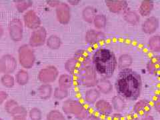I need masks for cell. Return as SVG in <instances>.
I'll use <instances>...</instances> for the list:
<instances>
[{"mask_svg": "<svg viewBox=\"0 0 160 120\" xmlns=\"http://www.w3.org/2000/svg\"><path fill=\"white\" fill-rule=\"evenodd\" d=\"M115 88L118 95L125 100L136 101L142 90L141 75L132 68L120 70L115 82Z\"/></svg>", "mask_w": 160, "mask_h": 120, "instance_id": "obj_1", "label": "cell"}, {"mask_svg": "<svg viewBox=\"0 0 160 120\" xmlns=\"http://www.w3.org/2000/svg\"><path fill=\"white\" fill-rule=\"evenodd\" d=\"M93 68L102 78H112L117 68L118 59L111 49L101 48L96 49L92 56Z\"/></svg>", "mask_w": 160, "mask_h": 120, "instance_id": "obj_2", "label": "cell"}, {"mask_svg": "<svg viewBox=\"0 0 160 120\" xmlns=\"http://www.w3.org/2000/svg\"><path fill=\"white\" fill-rule=\"evenodd\" d=\"M63 112L69 116H73L79 120H86L88 116V112L83 105L78 100L68 99L62 105Z\"/></svg>", "mask_w": 160, "mask_h": 120, "instance_id": "obj_3", "label": "cell"}, {"mask_svg": "<svg viewBox=\"0 0 160 120\" xmlns=\"http://www.w3.org/2000/svg\"><path fill=\"white\" fill-rule=\"evenodd\" d=\"M78 74L79 82L82 86L87 88H93L97 85L98 81L97 73L93 67L90 65L82 67Z\"/></svg>", "mask_w": 160, "mask_h": 120, "instance_id": "obj_4", "label": "cell"}, {"mask_svg": "<svg viewBox=\"0 0 160 120\" xmlns=\"http://www.w3.org/2000/svg\"><path fill=\"white\" fill-rule=\"evenodd\" d=\"M19 62L21 66L26 69H30L35 63L36 56L34 52L28 45H23L18 49Z\"/></svg>", "mask_w": 160, "mask_h": 120, "instance_id": "obj_5", "label": "cell"}, {"mask_svg": "<svg viewBox=\"0 0 160 120\" xmlns=\"http://www.w3.org/2000/svg\"><path fill=\"white\" fill-rule=\"evenodd\" d=\"M58 76V69L53 66H49L42 69L38 74L39 80L44 84H50L54 82Z\"/></svg>", "mask_w": 160, "mask_h": 120, "instance_id": "obj_6", "label": "cell"}, {"mask_svg": "<svg viewBox=\"0 0 160 120\" xmlns=\"http://www.w3.org/2000/svg\"><path fill=\"white\" fill-rule=\"evenodd\" d=\"M58 22L62 25H67L70 22L72 18V11L70 6L66 3L61 2L56 8Z\"/></svg>", "mask_w": 160, "mask_h": 120, "instance_id": "obj_7", "label": "cell"}, {"mask_svg": "<svg viewBox=\"0 0 160 120\" xmlns=\"http://www.w3.org/2000/svg\"><path fill=\"white\" fill-rule=\"evenodd\" d=\"M47 39V31L44 27H39L32 33L29 38V46L38 48L46 43Z\"/></svg>", "mask_w": 160, "mask_h": 120, "instance_id": "obj_8", "label": "cell"}, {"mask_svg": "<svg viewBox=\"0 0 160 120\" xmlns=\"http://www.w3.org/2000/svg\"><path fill=\"white\" fill-rule=\"evenodd\" d=\"M10 38L15 42H19L23 38V28L22 22L19 19H12L9 25Z\"/></svg>", "mask_w": 160, "mask_h": 120, "instance_id": "obj_9", "label": "cell"}, {"mask_svg": "<svg viewBox=\"0 0 160 120\" xmlns=\"http://www.w3.org/2000/svg\"><path fill=\"white\" fill-rule=\"evenodd\" d=\"M152 107V104L149 100L146 99H140L133 106V113L137 116L142 118L149 114L151 112Z\"/></svg>", "mask_w": 160, "mask_h": 120, "instance_id": "obj_10", "label": "cell"}, {"mask_svg": "<svg viewBox=\"0 0 160 120\" xmlns=\"http://www.w3.org/2000/svg\"><path fill=\"white\" fill-rule=\"evenodd\" d=\"M1 61L0 71L5 74L12 73L17 68V60L12 55H5L2 57Z\"/></svg>", "mask_w": 160, "mask_h": 120, "instance_id": "obj_11", "label": "cell"}, {"mask_svg": "<svg viewBox=\"0 0 160 120\" xmlns=\"http://www.w3.org/2000/svg\"><path fill=\"white\" fill-rule=\"evenodd\" d=\"M23 22L27 28L33 30L41 27L42 24L41 19L33 10H28L25 13L23 16Z\"/></svg>", "mask_w": 160, "mask_h": 120, "instance_id": "obj_12", "label": "cell"}, {"mask_svg": "<svg viewBox=\"0 0 160 120\" xmlns=\"http://www.w3.org/2000/svg\"><path fill=\"white\" fill-rule=\"evenodd\" d=\"M159 27V20L156 16H149L142 24V32L148 35H153Z\"/></svg>", "mask_w": 160, "mask_h": 120, "instance_id": "obj_13", "label": "cell"}, {"mask_svg": "<svg viewBox=\"0 0 160 120\" xmlns=\"http://www.w3.org/2000/svg\"><path fill=\"white\" fill-rule=\"evenodd\" d=\"M105 3L109 11L113 13H123L128 8V2L125 0H106Z\"/></svg>", "mask_w": 160, "mask_h": 120, "instance_id": "obj_14", "label": "cell"}, {"mask_svg": "<svg viewBox=\"0 0 160 120\" xmlns=\"http://www.w3.org/2000/svg\"><path fill=\"white\" fill-rule=\"evenodd\" d=\"M94 105L96 111L103 116H111L113 112L111 103L106 99H99Z\"/></svg>", "mask_w": 160, "mask_h": 120, "instance_id": "obj_15", "label": "cell"}, {"mask_svg": "<svg viewBox=\"0 0 160 120\" xmlns=\"http://www.w3.org/2000/svg\"><path fill=\"white\" fill-rule=\"evenodd\" d=\"M148 72L155 76H158L160 71V56L159 55L153 56L149 59L146 64Z\"/></svg>", "mask_w": 160, "mask_h": 120, "instance_id": "obj_16", "label": "cell"}, {"mask_svg": "<svg viewBox=\"0 0 160 120\" xmlns=\"http://www.w3.org/2000/svg\"><path fill=\"white\" fill-rule=\"evenodd\" d=\"M96 86L100 93L108 95L113 92V86L109 79L102 78L98 79Z\"/></svg>", "mask_w": 160, "mask_h": 120, "instance_id": "obj_17", "label": "cell"}, {"mask_svg": "<svg viewBox=\"0 0 160 120\" xmlns=\"http://www.w3.org/2000/svg\"><path fill=\"white\" fill-rule=\"evenodd\" d=\"M154 9V2L152 0H143L139 7V16L149 17Z\"/></svg>", "mask_w": 160, "mask_h": 120, "instance_id": "obj_18", "label": "cell"}, {"mask_svg": "<svg viewBox=\"0 0 160 120\" xmlns=\"http://www.w3.org/2000/svg\"><path fill=\"white\" fill-rule=\"evenodd\" d=\"M102 37L101 33L93 29H90L88 30L85 35V41L90 46H93L99 42Z\"/></svg>", "mask_w": 160, "mask_h": 120, "instance_id": "obj_19", "label": "cell"}, {"mask_svg": "<svg viewBox=\"0 0 160 120\" xmlns=\"http://www.w3.org/2000/svg\"><path fill=\"white\" fill-rule=\"evenodd\" d=\"M133 62V59L131 55L128 53L122 54L118 58L117 67L119 70L130 68Z\"/></svg>", "mask_w": 160, "mask_h": 120, "instance_id": "obj_20", "label": "cell"}, {"mask_svg": "<svg viewBox=\"0 0 160 120\" xmlns=\"http://www.w3.org/2000/svg\"><path fill=\"white\" fill-rule=\"evenodd\" d=\"M123 18L125 22L132 26H137L140 22L139 15L133 10H126L123 14Z\"/></svg>", "mask_w": 160, "mask_h": 120, "instance_id": "obj_21", "label": "cell"}, {"mask_svg": "<svg viewBox=\"0 0 160 120\" xmlns=\"http://www.w3.org/2000/svg\"><path fill=\"white\" fill-rule=\"evenodd\" d=\"M100 96H101V93L97 88H90L85 93L84 99L88 104L92 105L98 101Z\"/></svg>", "mask_w": 160, "mask_h": 120, "instance_id": "obj_22", "label": "cell"}, {"mask_svg": "<svg viewBox=\"0 0 160 120\" xmlns=\"http://www.w3.org/2000/svg\"><path fill=\"white\" fill-rule=\"evenodd\" d=\"M73 83L74 80L72 75L68 73H64L59 77L58 87L59 88L68 90L73 86Z\"/></svg>", "mask_w": 160, "mask_h": 120, "instance_id": "obj_23", "label": "cell"}, {"mask_svg": "<svg viewBox=\"0 0 160 120\" xmlns=\"http://www.w3.org/2000/svg\"><path fill=\"white\" fill-rule=\"evenodd\" d=\"M76 59L82 67L88 66V63L90 60L89 53L86 49H79L75 53L73 57Z\"/></svg>", "mask_w": 160, "mask_h": 120, "instance_id": "obj_24", "label": "cell"}, {"mask_svg": "<svg viewBox=\"0 0 160 120\" xmlns=\"http://www.w3.org/2000/svg\"><path fill=\"white\" fill-rule=\"evenodd\" d=\"M96 14L97 10L96 8L92 6H88L83 9L82 16L84 22L88 23H92Z\"/></svg>", "mask_w": 160, "mask_h": 120, "instance_id": "obj_25", "label": "cell"}, {"mask_svg": "<svg viewBox=\"0 0 160 120\" xmlns=\"http://www.w3.org/2000/svg\"><path fill=\"white\" fill-rule=\"evenodd\" d=\"M111 104L113 109L116 112V113H121L125 109L126 107V102L122 97L119 95L114 96L112 98Z\"/></svg>", "mask_w": 160, "mask_h": 120, "instance_id": "obj_26", "label": "cell"}, {"mask_svg": "<svg viewBox=\"0 0 160 120\" xmlns=\"http://www.w3.org/2000/svg\"><path fill=\"white\" fill-rule=\"evenodd\" d=\"M64 68L68 74H70L72 76L73 74L78 73V71L82 68V66H80V64L78 62L76 59L72 58L68 59L66 62Z\"/></svg>", "mask_w": 160, "mask_h": 120, "instance_id": "obj_27", "label": "cell"}, {"mask_svg": "<svg viewBox=\"0 0 160 120\" xmlns=\"http://www.w3.org/2000/svg\"><path fill=\"white\" fill-rule=\"evenodd\" d=\"M53 88L50 84H42L38 89V94L40 99L47 100L52 97Z\"/></svg>", "mask_w": 160, "mask_h": 120, "instance_id": "obj_28", "label": "cell"}, {"mask_svg": "<svg viewBox=\"0 0 160 120\" xmlns=\"http://www.w3.org/2000/svg\"><path fill=\"white\" fill-rule=\"evenodd\" d=\"M148 46L152 52L159 53L160 52V36L154 34L148 41Z\"/></svg>", "mask_w": 160, "mask_h": 120, "instance_id": "obj_29", "label": "cell"}, {"mask_svg": "<svg viewBox=\"0 0 160 120\" xmlns=\"http://www.w3.org/2000/svg\"><path fill=\"white\" fill-rule=\"evenodd\" d=\"M48 48L53 50H56L59 49L62 46V39L59 37L58 35H51L46 39V42Z\"/></svg>", "mask_w": 160, "mask_h": 120, "instance_id": "obj_30", "label": "cell"}, {"mask_svg": "<svg viewBox=\"0 0 160 120\" xmlns=\"http://www.w3.org/2000/svg\"><path fill=\"white\" fill-rule=\"evenodd\" d=\"M93 23L96 29H102L107 25V17L103 13H97L93 19Z\"/></svg>", "mask_w": 160, "mask_h": 120, "instance_id": "obj_31", "label": "cell"}, {"mask_svg": "<svg viewBox=\"0 0 160 120\" xmlns=\"http://www.w3.org/2000/svg\"><path fill=\"white\" fill-rule=\"evenodd\" d=\"M28 72L24 69H20L16 75V81L19 86H25L29 82Z\"/></svg>", "mask_w": 160, "mask_h": 120, "instance_id": "obj_32", "label": "cell"}, {"mask_svg": "<svg viewBox=\"0 0 160 120\" xmlns=\"http://www.w3.org/2000/svg\"><path fill=\"white\" fill-rule=\"evenodd\" d=\"M46 120H67V119L59 110L53 109L47 114Z\"/></svg>", "mask_w": 160, "mask_h": 120, "instance_id": "obj_33", "label": "cell"}, {"mask_svg": "<svg viewBox=\"0 0 160 120\" xmlns=\"http://www.w3.org/2000/svg\"><path fill=\"white\" fill-rule=\"evenodd\" d=\"M16 7L18 11L20 13L28 12V10L33 6V2L32 1H16Z\"/></svg>", "mask_w": 160, "mask_h": 120, "instance_id": "obj_34", "label": "cell"}, {"mask_svg": "<svg viewBox=\"0 0 160 120\" xmlns=\"http://www.w3.org/2000/svg\"><path fill=\"white\" fill-rule=\"evenodd\" d=\"M69 96V90L62 88L57 87L54 89L53 97L58 100H63L66 99Z\"/></svg>", "mask_w": 160, "mask_h": 120, "instance_id": "obj_35", "label": "cell"}, {"mask_svg": "<svg viewBox=\"0 0 160 120\" xmlns=\"http://www.w3.org/2000/svg\"><path fill=\"white\" fill-rule=\"evenodd\" d=\"M1 82L4 87L10 88L14 86L15 78L11 74H4L1 78Z\"/></svg>", "mask_w": 160, "mask_h": 120, "instance_id": "obj_36", "label": "cell"}, {"mask_svg": "<svg viewBox=\"0 0 160 120\" xmlns=\"http://www.w3.org/2000/svg\"><path fill=\"white\" fill-rule=\"evenodd\" d=\"M29 117L30 120H42V112L41 109L38 108H33L29 112Z\"/></svg>", "mask_w": 160, "mask_h": 120, "instance_id": "obj_37", "label": "cell"}, {"mask_svg": "<svg viewBox=\"0 0 160 120\" xmlns=\"http://www.w3.org/2000/svg\"><path fill=\"white\" fill-rule=\"evenodd\" d=\"M18 103L17 102L15 101L14 99H9L8 101L5 103V110L9 113L11 114L12 112H13V110L16 108L18 106Z\"/></svg>", "mask_w": 160, "mask_h": 120, "instance_id": "obj_38", "label": "cell"}, {"mask_svg": "<svg viewBox=\"0 0 160 120\" xmlns=\"http://www.w3.org/2000/svg\"><path fill=\"white\" fill-rule=\"evenodd\" d=\"M27 114H28V112H27L26 109L24 107L18 105V106L13 110V112H12V113L10 115H12V116H23L26 117Z\"/></svg>", "mask_w": 160, "mask_h": 120, "instance_id": "obj_39", "label": "cell"}, {"mask_svg": "<svg viewBox=\"0 0 160 120\" xmlns=\"http://www.w3.org/2000/svg\"><path fill=\"white\" fill-rule=\"evenodd\" d=\"M153 106L155 109V110L158 113L160 112V98L159 96L156 98V99H154V102L153 103Z\"/></svg>", "mask_w": 160, "mask_h": 120, "instance_id": "obj_40", "label": "cell"}, {"mask_svg": "<svg viewBox=\"0 0 160 120\" xmlns=\"http://www.w3.org/2000/svg\"><path fill=\"white\" fill-rule=\"evenodd\" d=\"M110 120H125L123 115L120 113H116L112 115Z\"/></svg>", "mask_w": 160, "mask_h": 120, "instance_id": "obj_41", "label": "cell"}, {"mask_svg": "<svg viewBox=\"0 0 160 120\" xmlns=\"http://www.w3.org/2000/svg\"><path fill=\"white\" fill-rule=\"evenodd\" d=\"M47 3L51 7L56 8L59 6V4L61 3V1H58V0H53H53H52V1H48Z\"/></svg>", "mask_w": 160, "mask_h": 120, "instance_id": "obj_42", "label": "cell"}, {"mask_svg": "<svg viewBox=\"0 0 160 120\" xmlns=\"http://www.w3.org/2000/svg\"><path fill=\"white\" fill-rule=\"evenodd\" d=\"M8 98V93L5 92H0V105L6 101Z\"/></svg>", "mask_w": 160, "mask_h": 120, "instance_id": "obj_43", "label": "cell"}, {"mask_svg": "<svg viewBox=\"0 0 160 120\" xmlns=\"http://www.w3.org/2000/svg\"><path fill=\"white\" fill-rule=\"evenodd\" d=\"M125 120H139V117L137 116L136 114H134L133 113H131L128 115L126 118H125Z\"/></svg>", "mask_w": 160, "mask_h": 120, "instance_id": "obj_44", "label": "cell"}, {"mask_svg": "<svg viewBox=\"0 0 160 120\" xmlns=\"http://www.w3.org/2000/svg\"><path fill=\"white\" fill-rule=\"evenodd\" d=\"M81 1L79 0H69V1H67V3L69 5H72V6H77L78 5Z\"/></svg>", "mask_w": 160, "mask_h": 120, "instance_id": "obj_45", "label": "cell"}, {"mask_svg": "<svg viewBox=\"0 0 160 120\" xmlns=\"http://www.w3.org/2000/svg\"><path fill=\"white\" fill-rule=\"evenodd\" d=\"M12 120H27L26 117L23 116H13Z\"/></svg>", "mask_w": 160, "mask_h": 120, "instance_id": "obj_46", "label": "cell"}, {"mask_svg": "<svg viewBox=\"0 0 160 120\" xmlns=\"http://www.w3.org/2000/svg\"><path fill=\"white\" fill-rule=\"evenodd\" d=\"M141 120H155V119L152 116L149 114V115H148V116L142 117Z\"/></svg>", "mask_w": 160, "mask_h": 120, "instance_id": "obj_47", "label": "cell"}, {"mask_svg": "<svg viewBox=\"0 0 160 120\" xmlns=\"http://www.w3.org/2000/svg\"><path fill=\"white\" fill-rule=\"evenodd\" d=\"M0 120H3V119H2V118H0Z\"/></svg>", "mask_w": 160, "mask_h": 120, "instance_id": "obj_48", "label": "cell"}, {"mask_svg": "<svg viewBox=\"0 0 160 120\" xmlns=\"http://www.w3.org/2000/svg\"><path fill=\"white\" fill-rule=\"evenodd\" d=\"M86 120H87V119H86Z\"/></svg>", "mask_w": 160, "mask_h": 120, "instance_id": "obj_49", "label": "cell"}]
</instances>
